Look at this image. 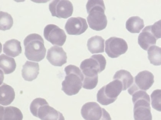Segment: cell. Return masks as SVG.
<instances>
[{
	"label": "cell",
	"instance_id": "6da1fadb",
	"mask_svg": "<svg viewBox=\"0 0 161 120\" xmlns=\"http://www.w3.org/2000/svg\"><path fill=\"white\" fill-rule=\"evenodd\" d=\"M86 8L88 16L87 22L91 29L100 31L106 28L107 18L105 11L106 8L102 0H90L87 3Z\"/></svg>",
	"mask_w": 161,
	"mask_h": 120
},
{
	"label": "cell",
	"instance_id": "7a4b0ae2",
	"mask_svg": "<svg viewBox=\"0 0 161 120\" xmlns=\"http://www.w3.org/2000/svg\"><path fill=\"white\" fill-rule=\"evenodd\" d=\"M66 76L62 83V90L66 95L72 96L78 93L83 85L84 76L79 68L69 65L64 68Z\"/></svg>",
	"mask_w": 161,
	"mask_h": 120
},
{
	"label": "cell",
	"instance_id": "3957f363",
	"mask_svg": "<svg viewBox=\"0 0 161 120\" xmlns=\"http://www.w3.org/2000/svg\"><path fill=\"white\" fill-rule=\"evenodd\" d=\"M25 55L28 60L39 62L45 58L46 49L43 38L37 34L29 35L24 41Z\"/></svg>",
	"mask_w": 161,
	"mask_h": 120
},
{
	"label": "cell",
	"instance_id": "277c9868",
	"mask_svg": "<svg viewBox=\"0 0 161 120\" xmlns=\"http://www.w3.org/2000/svg\"><path fill=\"white\" fill-rule=\"evenodd\" d=\"M132 96L134 120H152L149 96L143 90H138Z\"/></svg>",
	"mask_w": 161,
	"mask_h": 120
},
{
	"label": "cell",
	"instance_id": "5b68a950",
	"mask_svg": "<svg viewBox=\"0 0 161 120\" xmlns=\"http://www.w3.org/2000/svg\"><path fill=\"white\" fill-rule=\"evenodd\" d=\"M31 112L41 120H65L62 113L50 107L45 99L36 98L31 102Z\"/></svg>",
	"mask_w": 161,
	"mask_h": 120
},
{
	"label": "cell",
	"instance_id": "8992f818",
	"mask_svg": "<svg viewBox=\"0 0 161 120\" xmlns=\"http://www.w3.org/2000/svg\"><path fill=\"white\" fill-rule=\"evenodd\" d=\"M123 88V85L120 81L114 80L98 91L97 101L104 106L113 103L116 101Z\"/></svg>",
	"mask_w": 161,
	"mask_h": 120
},
{
	"label": "cell",
	"instance_id": "52a82bcc",
	"mask_svg": "<svg viewBox=\"0 0 161 120\" xmlns=\"http://www.w3.org/2000/svg\"><path fill=\"white\" fill-rule=\"evenodd\" d=\"M81 114L85 120H111L109 114L96 102H88L83 105Z\"/></svg>",
	"mask_w": 161,
	"mask_h": 120
},
{
	"label": "cell",
	"instance_id": "ba28073f",
	"mask_svg": "<svg viewBox=\"0 0 161 120\" xmlns=\"http://www.w3.org/2000/svg\"><path fill=\"white\" fill-rule=\"evenodd\" d=\"M106 61L102 55H94L86 59L80 63V68L82 72L99 74L105 69Z\"/></svg>",
	"mask_w": 161,
	"mask_h": 120
},
{
	"label": "cell",
	"instance_id": "9c48e42d",
	"mask_svg": "<svg viewBox=\"0 0 161 120\" xmlns=\"http://www.w3.org/2000/svg\"><path fill=\"white\" fill-rule=\"evenodd\" d=\"M154 82V76L148 71H141L135 77L134 83L128 92L131 95L138 90L146 91L151 88Z\"/></svg>",
	"mask_w": 161,
	"mask_h": 120
},
{
	"label": "cell",
	"instance_id": "30bf717a",
	"mask_svg": "<svg viewBox=\"0 0 161 120\" xmlns=\"http://www.w3.org/2000/svg\"><path fill=\"white\" fill-rule=\"evenodd\" d=\"M105 52L110 58H118L126 52L127 43L122 38L113 37L107 40L105 43Z\"/></svg>",
	"mask_w": 161,
	"mask_h": 120
},
{
	"label": "cell",
	"instance_id": "8fae6325",
	"mask_svg": "<svg viewBox=\"0 0 161 120\" xmlns=\"http://www.w3.org/2000/svg\"><path fill=\"white\" fill-rule=\"evenodd\" d=\"M49 8L53 17L66 19L71 16L73 11L72 3L66 0H55L49 5Z\"/></svg>",
	"mask_w": 161,
	"mask_h": 120
},
{
	"label": "cell",
	"instance_id": "7c38bea8",
	"mask_svg": "<svg viewBox=\"0 0 161 120\" xmlns=\"http://www.w3.org/2000/svg\"><path fill=\"white\" fill-rule=\"evenodd\" d=\"M44 36L52 45L62 46L66 39V35L62 29L53 24L47 25L44 29Z\"/></svg>",
	"mask_w": 161,
	"mask_h": 120
},
{
	"label": "cell",
	"instance_id": "4fadbf2b",
	"mask_svg": "<svg viewBox=\"0 0 161 120\" xmlns=\"http://www.w3.org/2000/svg\"><path fill=\"white\" fill-rule=\"evenodd\" d=\"M88 28L85 19L80 17H71L68 19L65 26L67 34L72 35H79L85 32Z\"/></svg>",
	"mask_w": 161,
	"mask_h": 120
},
{
	"label": "cell",
	"instance_id": "5bb4252c",
	"mask_svg": "<svg viewBox=\"0 0 161 120\" xmlns=\"http://www.w3.org/2000/svg\"><path fill=\"white\" fill-rule=\"evenodd\" d=\"M47 58L52 65L62 67L67 62L66 53L61 47H52L48 50Z\"/></svg>",
	"mask_w": 161,
	"mask_h": 120
},
{
	"label": "cell",
	"instance_id": "9a60e30c",
	"mask_svg": "<svg viewBox=\"0 0 161 120\" xmlns=\"http://www.w3.org/2000/svg\"><path fill=\"white\" fill-rule=\"evenodd\" d=\"M157 39L151 31V26L145 27L138 37V42L141 48L145 50L156 43Z\"/></svg>",
	"mask_w": 161,
	"mask_h": 120
},
{
	"label": "cell",
	"instance_id": "2e32d148",
	"mask_svg": "<svg viewBox=\"0 0 161 120\" xmlns=\"http://www.w3.org/2000/svg\"><path fill=\"white\" fill-rule=\"evenodd\" d=\"M39 65L37 62L27 61L23 66L22 77L27 81H32L37 78L39 74Z\"/></svg>",
	"mask_w": 161,
	"mask_h": 120
},
{
	"label": "cell",
	"instance_id": "e0dca14e",
	"mask_svg": "<svg viewBox=\"0 0 161 120\" xmlns=\"http://www.w3.org/2000/svg\"><path fill=\"white\" fill-rule=\"evenodd\" d=\"M23 116L18 108L0 107V120H22Z\"/></svg>",
	"mask_w": 161,
	"mask_h": 120
},
{
	"label": "cell",
	"instance_id": "ac0fdd59",
	"mask_svg": "<svg viewBox=\"0 0 161 120\" xmlns=\"http://www.w3.org/2000/svg\"><path fill=\"white\" fill-rule=\"evenodd\" d=\"M15 98V93L11 86L3 83L0 87V104L3 106L10 105Z\"/></svg>",
	"mask_w": 161,
	"mask_h": 120
},
{
	"label": "cell",
	"instance_id": "d6986e66",
	"mask_svg": "<svg viewBox=\"0 0 161 120\" xmlns=\"http://www.w3.org/2000/svg\"><path fill=\"white\" fill-rule=\"evenodd\" d=\"M3 52L9 56L13 57L18 56L22 52L20 42L15 39L6 41L3 45Z\"/></svg>",
	"mask_w": 161,
	"mask_h": 120
},
{
	"label": "cell",
	"instance_id": "ffe728a7",
	"mask_svg": "<svg viewBox=\"0 0 161 120\" xmlns=\"http://www.w3.org/2000/svg\"><path fill=\"white\" fill-rule=\"evenodd\" d=\"M105 40L98 36H93L87 41V47L92 54L104 52Z\"/></svg>",
	"mask_w": 161,
	"mask_h": 120
},
{
	"label": "cell",
	"instance_id": "44dd1931",
	"mask_svg": "<svg viewBox=\"0 0 161 120\" xmlns=\"http://www.w3.org/2000/svg\"><path fill=\"white\" fill-rule=\"evenodd\" d=\"M134 79L130 72L123 69L117 71L113 77V80H118L121 82L123 91L130 88L133 84Z\"/></svg>",
	"mask_w": 161,
	"mask_h": 120
},
{
	"label": "cell",
	"instance_id": "7402d4cb",
	"mask_svg": "<svg viewBox=\"0 0 161 120\" xmlns=\"http://www.w3.org/2000/svg\"><path fill=\"white\" fill-rule=\"evenodd\" d=\"M16 63L14 59L3 54L0 56V68L5 74L12 73L15 70Z\"/></svg>",
	"mask_w": 161,
	"mask_h": 120
},
{
	"label": "cell",
	"instance_id": "603a6c76",
	"mask_svg": "<svg viewBox=\"0 0 161 120\" xmlns=\"http://www.w3.org/2000/svg\"><path fill=\"white\" fill-rule=\"evenodd\" d=\"M144 26L143 19L137 16L130 17L126 22V28L132 33H139Z\"/></svg>",
	"mask_w": 161,
	"mask_h": 120
},
{
	"label": "cell",
	"instance_id": "cb8c5ba5",
	"mask_svg": "<svg viewBox=\"0 0 161 120\" xmlns=\"http://www.w3.org/2000/svg\"><path fill=\"white\" fill-rule=\"evenodd\" d=\"M148 55L150 63L155 66L161 65V48L156 46L150 47Z\"/></svg>",
	"mask_w": 161,
	"mask_h": 120
},
{
	"label": "cell",
	"instance_id": "d4e9b609",
	"mask_svg": "<svg viewBox=\"0 0 161 120\" xmlns=\"http://www.w3.org/2000/svg\"><path fill=\"white\" fill-rule=\"evenodd\" d=\"M14 22L11 15L6 12H0V29L9 30L13 27Z\"/></svg>",
	"mask_w": 161,
	"mask_h": 120
},
{
	"label": "cell",
	"instance_id": "484cf974",
	"mask_svg": "<svg viewBox=\"0 0 161 120\" xmlns=\"http://www.w3.org/2000/svg\"><path fill=\"white\" fill-rule=\"evenodd\" d=\"M152 106L156 110L161 112V90L157 89L151 95Z\"/></svg>",
	"mask_w": 161,
	"mask_h": 120
},
{
	"label": "cell",
	"instance_id": "4316f807",
	"mask_svg": "<svg viewBox=\"0 0 161 120\" xmlns=\"http://www.w3.org/2000/svg\"><path fill=\"white\" fill-rule=\"evenodd\" d=\"M151 26L152 32L153 35L157 39L161 38V20Z\"/></svg>",
	"mask_w": 161,
	"mask_h": 120
}]
</instances>
